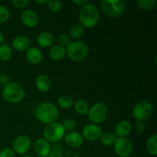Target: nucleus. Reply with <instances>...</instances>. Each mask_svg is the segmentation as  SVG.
Instances as JSON below:
<instances>
[{
	"mask_svg": "<svg viewBox=\"0 0 157 157\" xmlns=\"http://www.w3.org/2000/svg\"><path fill=\"white\" fill-rule=\"evenodd\" d=\"M100 140H101V144L104 146H105V147H110V146H112L115 140L113 135H112L111 133H103V134L101 135Z\"/></svg>",
	"mask_w": 157,
	"mask_h": 157,
	"instance_id": "obj_27",
	"label": "nucleus"
},
{
	"mask_svg": "<svg viewBox=\"0 0 157 157\" xmlns=\"http://www.w3.org/2000/svg\"><path fill=\"white\" fill-rule=\"evenodd\" d=\"M65 54V48L62 47V46L59 45V44L54 45L49 50V57L53 61H60V60H61L64 58Z\"/></svg>",
	"mask_w": 157,
	"mask_h": 157,
	"instance_id": "obj_20",
	"label": "nucleus"
},
{
	"mask_svg": "<svg viewBox=\"0 0 157 157\" xmlns=\"http://www.w3.org/2000/svg\"><path fill=\"white\" fill-rule=\"evenodd\" d=\"M10 17V12L6 6L0 5V23H4L8 21Z\"/></svg>",
	"mask_w": 157,
	"mask_h": 157,
	"instance_id": "obj_29",
	"label": "nucleus"
},
{
	"mask_svg": "<svg viewBox=\"0 0 157 157\" xmlns=\"http://www.w3.org/2000/svg\"><path fill=\"white\" fill-rule=\"evenodd\" d=\"M102 134V130L101 127L94 124H87L82 130L83 138L90 142H94L100 140Z\"/></svg>",
	"mask_w": 157,
	"mask_h": 157,
	"instance_id": "obj_11",
	"label": "nucleus"
},
{
	"mask_svg": "<svg viewBox=\"0 0 157 157\" xmlns=\"http://www.w3.org/2000/svg\"><path fill=\"white\" fill-rule=\"evenodd\" d=\"M58 40L60 44L59 45L62 46L64 48L67 47L71 43L70 38L67 35H65V34H61V35H59Z\"/></svg>",
	"mask_w": 157,
	"mask_h": 157,
	"instance_id": "obj_30",
	"label": "nucleus"
},
{
	"mask_svg": "<svg viewBox=\"0 0 157 157\" xmlns=\"http://www.w3.org/2000/svg\"><path fill=\"white\" fill-rule=\"evenodd\" d=\"M31 147V140L29 136H25V135H20L17 136L13 141L12 147H13V151L15 153L18 155L25 154L29 150Z\"/></svg>",
	"mask_w": 157,
	"mask_h": 157,
	"instance_id": "obj_10",
	"label": "nucleus"
},
{
	"mask_svg": "<svg viewBox=\"0 0 157 157\" xmlns=\"http://www.w3.org/2000/svg\"><path fill=\"white\" fill-rule=\"evenodd\" d=\"M156 2L155 0H138L136 4L143 10H149L151 9L156 5Z\"/></svg>",
	"mask_w": 157,
	"mask_h": 157,
	"instance_id": "obj_26",
	"label": "nucleus"
},
{
	"mask_svg": "<svg viewBox=\"0 0 157 157\" xmlns=\"http://www.w3.org/2000/svg\"><path fill=\"white\" fill-rule=\"evenodd\" d=\"M37 119L44 124L55 122L58 117V110L56 106L50 102H43L38 104L35 111Z\"/></svg>",
	"mask_w": 157,
	"mask_h": 157,
	"instance_id": "obj_2",
	"label": "nucleus"
},
{
	"mask_svg": "<svg viewBox=\"0 0 157 157\" xmlns=\"http://www.w3.org/2000/svg\"><path fill=\"white\" fill-rule=\"evenodd\" d=\"M25 57L27 61L32 64H38L41 62L43 59L42 52L39 48L35 47L29 48L26 51Z\"/></svg>",
	"mask_w": 157,
	"mask_h": 157,
	"instance_id": "obj_15",
	"label": "nucleus"
},
{
	"mask_svg": "<svg viewBox=\"0 0 157 157\" xmlns=\"http://www.w3.org/2000/svg\"><path fill=\"white\" fill-rule=\"evenodd\" d=\"M48 157H62V154L59 150H53L50 152Z\"/></svg>",
	"mask_w": 157,
	"mask_h": 157,
	"instance_id": "obj_36",
	"label": "nucleus"
},
{
	"mask_svg": "<svg viewBox=\"0 0 157 157\" xmlns=\"http://www.w3.org/2000/svg\"><path fill=\"white\" fill-rule=\"evenodd\" d=\"M37 43L41 48H49L53 44L54 37L49 32H42L37 37Z\"/></svg>",
	"mask_w": 157,
	"mask_h": 157,
	"instance_id": "obj_19",
	"label": "nucleus"
},
{
	"mask_svg": "<svg viewBox=\"0 0 157 157\" xmlns=\"http://www.w3.org/2000/svg\"><path fill=\"white\" fill-rule=\"evenodd\" d=\"M29 2H30L29 0H13L12 1V4L14 5V6L18 9H24L29 4Z\"/></svg>",
	"mask_w": 157,
	"mask_h": 157,
	"instance_id": "obj_32",
	"label": "nucleus"
},
{
	"mask_svg": "<svg viewBox=\"0 0 157 157\" xmlns=\"http://www.w3.org/2000/svg\"><path fill=\"white\" fill-rule=\"evenodd\" d=\"M75 157H76V156H75Z\"/></svg>",
	"mask_w": 157,
	"mask_h": 157,
	"instance_id": "obj_41",
	"label": "nucleus"
},
{
	"mask_svg": "<svg viewBox=\"0 0 157 157\" xmlns=\"http://www.w3.org/2000/svg\"><path fill=\"white\" fill-rule=\"evenodd\" d=\"M63 125V127H64V129L65 130V131L67 130V131H71V130H73L74 129H75V122L73 121V120H66V121H64V124H62Z\"/></svg>",
	"mask_w": 157,
	"mask_h": 157,
	"instance_id": "obj_31",
	"label": "nucleus"
},
{
	"mask_svg": "<svg viewBox=\"0 0 157 157\" xmlns=\"http://www.w3.org/2000/svg\"><path fill=\"white\" fill-rule=\"evenodd\" d=\"M58 104L61 108L69 109L73 106L74 101L71 97L67 96V95H62L58 98Z\"/></svg>",
	"mask_w": 157,
	"mask_h": 157,
	"instance_id": "obj_24",
	"label": "nucleus"
},
{
	"mask_svg": "<svg viewBox=\"0 0 157 157\" xmlns=\"http://www.w3.org/2000/svg\"><path fill=\"white\" fill-rule=\"evenodd\" d=\"M88 46L85 42L75 41L70 43L66 48V53L74 61H81L88 55Z\"/></svg>",
	"mask_w": 157,
	"mask_h": 157,
	"instance_id": "obj_5",
	"label": "nucleus"
},
{
	"mask_svg": "<svg viewBox=\"0 0 157 157\" xmlns=\"http://www.w3.org/2000/svg\"><path fill=\"white\" fill-rule=\"evenodd\" d=\"M87 115L89 120L98 125L106 120L108 115V109L104 103L98 102L88 110Z\"/></svg>",
	"mask_w": 157,
	"mask_h": 157,
	"instance_id": "obj_7",
	"label": "nucleus"
},
{
	"mask_svg": "<svg viewBox=\"0 0 157 157\" xmlns=\"http://www.w3.org/2000/svg\"><path fill=\"white\" fill-rule=\"evenodd\" d=\"M78 17L82 27L94 28L99 21V11L94 5L87 2L80 9Z\"/></svg>",
	"mask_w": 157,
	"mask_h": 157,
	"instance_id": "obj_1",
	"label": "nucleus"
},
{
	"mask_svg": "<svg viewBox=\"0 0 157 157\" xmlns=\"http://www.w3.org/2000/svg\"><path fill=\"white\" fill-rule=\"evenodd\" d=\"M44 138L48 142H58L65 135V130L61 124L57 122L47 124L43 132Z\"/></svg>",
	"mask_w": 157,
	"mask_h": 157,
	"instance_id": "obj_6",
	"label": "nucleus"
},
{
	"mask_svg": "<svg viewBox=\"0 0 157 157\" xmlns=\"http://www.w3.org/2000/svg\"><path fill=\"white\" fill-rule=\"evenodd\" d=\"M135 130L138 133H143L146 130V125L143 121H137L135 124Z\"/></svg>",
	"mask_w": 157,
	"mask_h": 157,
	"instance_id": "obj_34",
	"label": "nucleus"
},
{
	"mask_svg": "<svg viewBox=\"0 0 157 157\" xmlns=\"http://www.w3.org/2000/svg\"><path fill=\"white\" fill-rule=\"evenodd\" d=\"M83 33H84V29L83 27L80 24H74L71 27L70 30H69V34L70 36L72 37L73 38H79L82 36Z\"/></svg>",
	"mask_w": 157,
	"mask_h": 157,
	"instance_id": "obj_25",
	"label": "nucleus"
},
{
	"mask_svg": "<svg viewBox=\"0 0 157 157\" xmlns=\"http://www.w3.org/2000/svg\"><path fill=\"white\" fill-rule=\"evenodd\" d=\"M12 47L18 52H25L29 48L31 44L30 40L25 35H19L12 41Z\"/></svg>",
	"mask_w": 157,
	"mask_h": 157,
	"instance_id": "obj_16",
	"label": "nucleus"
},
{
	"mask_svg": "<svg viewBox=\"0 0 157 157\" xmlns=\"http://www.w3.org/2000/svg\"><path fill=\"white\" fill-rule=\"evenodd\" d=\"M153 109V105L149 101H140L134 106L132 114L135 120L144 122L152 114Z\"/></svg>",
	"mask_w": 157,
	"mask_h": 157,
	"instance_id": "obj_8",
	"label": "nucleus"
},
{
	"mask_svg": "<svg viewBox=\"0 0 157 157\" xmlns=\"http://www.w3.org/2000/svg\"><path fill=\"white\" fill-rule=\"evenodd\" d=\"M0 83L2 84H5V86L9 84V78L6 75H1L0 76Z\"/></svg>",
	"mask_w": 157,
	"mask_h": 157,
	"instance_id": "obj_35",
	"label": "nucleus"
},
{
	"mask_svg": "<svg viewBox=\"0 0 157 157\" xmlns=\"http://www.w3.org/2000/svg\"><path fill=\"white\" fill-rule=\"evenodd\" d=\"M12 57V48L6 43L0 44V60L2 61H7Z\"/></svg>",
	"mask_w": 157,
	"mask_h": 157,
	"instance_id": "obj_21",
	"label": "nucleus"
},
{
	"mask_svg": "<svg viewBox=\"0 0 157 157\" xmlns=\"http://www.w3.org/2000/svg\"><path fill=\"white\" fill-rule=\"evenodd\" d=\"M65 142L69 147H73V148H78L82 146L84 143V138L82 135L80 134L78 132H70L67 134H66Z\"/></svg>",
	"mask_w": 157,
	"mask_h": 157,
	"instance_id": "obj_14",
	"label": "nucleus"
},
{
	"mask_svg": "<svg viewBox=\"0 0 157 157\" xmlns=\"http://www.w3.org/2000/svg\"><path fill=\"white\" fill-rule=\"evenodd\" d=\"M75 110L79 114H87L89 110L88 104L84 100H78L75 104Z\"/></svg>",
	"mask_w": 157,
	"mask_h": 157,
	"instance_id": "obj_23",
	"label": "nucleus"
},
{
	"mask_svg": "<svg viewBox=\"0 0 157 157\" xmlns=\"http://www.w3.org/2000/svg\"><path fill=\"white\" fill-rule=\"evenodd\" d=\"M48 0H43V1H38V0H36V1H35V2L36 3H38V4H47L48 3Z\"/></svg>",
	"mask_w": 157,
	"mask_h": 157,
	"instance_id": "obj_38",
	"label": "nucleus"
},
{
	"mask_svg": "<svg viewBox=\"0 0 157 157\" xmlns=\"http://www.w3.org/2000/svg\"><path fill=\"white\" fill-rule=\"evenodd\" d=\"M157 135L153 134L151 136L149 137L147 142V149L148 150L149 153L150 154L153 155V156H156L157 155Z\"/></svg>",
	"mask_w": 157,
	"mask_h": 157,
	"instance_id": "obj_22",
	"label": "nucleus"
},
{
	"mask_svg": "<svg viewBox=\"0 0 157 157\" xmlns=\"http://www.w3.org/2000/svg\"><path fill=\"white\" fill-rule=\"evenodd\" d=\"M72 2L75 3V4H76V5H78V6H84L85 4H87V0H81V1H78H78H76V0H73V1H72Z\"/></svg>",
	"mask_w": 157,
	"mask_h": 157,
	"instance_id": "obj_37",
	"label": "nucleus"
},
{
	"mask_svg": "<svg viewBox=\"0 0 157 157\" xmlns=\"http://www.w3.org/2000/svg\"><path fill=\"white\" fill-rule=\"evenodd\" d=\"M20 18H21V22L29 28L35 27L39 21L38 14L35 11L30 10V9L24 11L21 14Z\"/></svg>",
	"mask_w": 157,
	"mask_h": 157,
	"instance_id": "obj_12",
	"label": "nucleus"
},
{
	"mask_svg": "<svg viewBox=\"0 0 157 157\" xmlns=\"http://www.w3.org/2000/svg\"><path fill=\"white\" fill-rule=\"evenodd\" d=\"M34 150L38 157H48L51 152V146L44 139H38L34 144Z\"/></svg>",
	"mask_w": 157,
	"mask_h": 157,
	"instance_id": "obj_13",
	"label": "nucleus"
},
{
	"mask_svg": "<svg viewBox=\"0 0 157 157\" xmlns=\"http://www.w3.org/2000/svg\"><path fill=\"white\" fill-rule=\"evenodd\" d=\"M23 157H32V156H29V155H25V156H23Z\"/></svg>",
	"mask_w": 157,
	"mask_h": 157,
	"instance_id": "obj_40",
	"label": "nucleus"
},
{
	"mask_svg": "<svg viewBox=\"0 0 157 157\" xmlns=\"http://www.w3.org/2000/svg\"><path fill=\"white\" fill-rule=\"evenodd\" d=\"M25 96V89L21 84L12 82L4 87L2 90V97L4 100L11 104H17L24 99Z\"/></svg>",
	"mask_w": 157,
	"mask_h": 157,
	"instance_id": "obj_3",
	"label": "nucleus"
},
{
	"mask_svg": "<svg viewBox=\"0 0 157 157\" xmlns=\"http://www.w3.org/2000/svg\"><path fill=\"white\" fill-rule=\"evenodd\" d=\"M131 131V124L127 121H121L117 124L115 132L119 137H127Z\"/></svg>",
	"mask_w": 157,
	"mask_h": 157,
	"instance_id": "obj_18",
	"label": "nucleus"
},
{
	"mask_svg": "<svg viewBox=\"0 0 157 157\" xmlns=\"http://www.w3.org/2000/svg\"><path fill=\"white\" fill-rule=\"evenodd\" d=\"M0 157H15V153L12 149L5 148L0 151Z\"/></svg>",
	"mask_w": 157,
	"mask_h": 157,
	"instance_id": "obj_33",
	"label": "nucleus"
},
{
	"mask_svg": "<svg viewBox=\"0 0 157 157\" xmlns=\"http://www.w3.org/2000/svg\"><path fill=\"white\" fill-rule=\"evenodd\" d=\"M47 6L48 10L53 13H57L61 9V2L58 0H50L48 2Z\"/></svg>",
	"mask_w": 157,
	"mask_h": 157,
	"instance_id": "obj_28",
	"label": "nucleus"
},
{
	"mask_svg": "<svg viewBox=\"0 0 157 157\" xmlns=\"http://www.w3.org/2000/svg\"><path fill=\"white\" fill-rule=\"evenodd\" d=\"M35 87L39 91L47 92L52 87V80L45 75H41L38 76L35 80Z\"/></svg>",
	"mask_w": 157,
	"mask_h": 157,
	"instance_id": "obj_17",
	"label": "nucleus"
},
{
	"mask_svg": "<svg viewBox=\"0 0 157 157\" xmlns=\"http://www.w3.org/2000/svg\"><path fill=\"white\" fill-rule=\"evenodd\" d=\"M113 149L120 157H128L133 152V144L127 137H118L113 143Z\"/></svg>",
	"mask_w": 157,
	"mask_h": 157,
	"instance_id": "obj_9",
	"label": "nucleus"
},
{
	"mask_svg": "<svg viewBox=\"0 0 157 157\" xmlns=\"http://www.w3.org/2000/svg\"><path fill=\"white\" fill-rule=\"evenodd\" d=\"M3 42V35L2 34V32H0V44H2Z\"/></svg>",
	"mask_w": 157,
	"mask_h": 157,
	"instance_id": "obj_39",
	"label": "nucleus"
},
{
	"mask_svg": "<svg viewBox=\"0 0 157 157\" xmlns=\"http://www.w3.org/2000/svg\"><path fill=\"white\" fill-rule=\"evenodd\" d=\"M101 6L104 14L110 18H117L122 15L127 8L124 0H102Z\"/></svg>",
	"mask_w": 157,
	"mask_h": 157,
	"instance_id": "obj_4",
	"label": "nucleus"
}]
</instances>
